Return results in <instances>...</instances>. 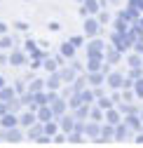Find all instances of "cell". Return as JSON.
Returning <instances> with one entry per match:
<instances>
[{
	"label": "cell",
	"instance_id": "2",
	"mask_svg": "<svg viewBox=\"0 0 143 148\" xmlns=\"http://www.w3.org/2000/svg\"><path fill=\"white\" fill-rule=\"evenodd\" d=\"M136 92H138V94L143 97V80H138V85H136Z\"/></svg>",
	"mask_w": 143,
	"mask_h": 148
},
{
	"label": "cell",
	"instance_id": "3",
	"mask_svg": "<svg viewBox=\"0 0 143 148\" xmlns=\"http://www.w3.org/2000/svg\"><path fill=\"white\" fill-rule=\"evenodd\" d=\"M110 85H115V87H117V85H120V75H113V78H110Z\"/></svg>",
	"mask_w": 143,
	"mask_h": 148
},
{
	"label": "cell",
	"instance_id": "1",
	"mask_svg": "<svg viewBox=\"0 0 143 148\" xmlns=\"http://www.w3.org/2000/svg\"><path fill=\"white\" fill-rule=\"evenodd\" d=\"M131 7L134 10H143V0H131Z\"/></svg>",
	"mask_w": 143,
	"mask_h": 148
},
{
	"label": "cell",
	"instance_id": "4",
	"mask_svg": "<svg viewBox=\"0 0 143 148\" xmlns=\"http://www.w3.org/2000/svg\"><path fill=\"white\" fill-rule=\"evenodd\" d=\"M141 118H143V110H141Z\"/></svg>",
	"mask_w": 143,
	"mask_h": 148
}]
</instances>
